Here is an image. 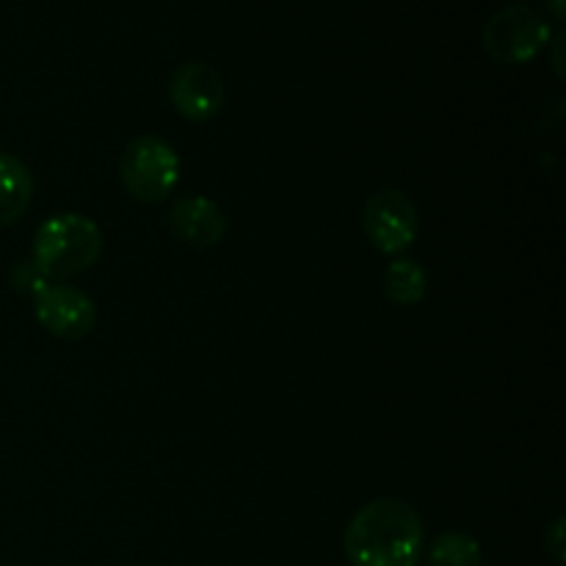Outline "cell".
Listing matches in <instances>:
<instances>
[{
    "label": "cell",
    "instance_id": "obj_4",
    "mask_svg": "<svg viewBox=\"0 0 566 566\" xmlns=\"http://www.w3.org/2000/svg\"><path fill=\"white\" fill-rule=\"evenodd\" d=\"M553 25L539 9L528 3H509L484 22L481 42L497 64L534 61L551 44Z\"/></svg>",
    "mask_w": 566,
    "mask_h": 566
},
{
    "label": "cell",
    "instance_id": "obj_7",
    "mask_svg": "<svg viewBox=\"0 0 566 566\" xmlns=\"http://www.w3.org/2000/svg\"><path fill=\"white\" fill-rule=\"evenodd\" d=\"M227 99L224 81L208 61H182L169 77V103L186 122H210Z\"/></svg>",
    "mask_w": 566,
    "mask_h": 566
},
{
    "label": "cell",
    "instance_id": "obj_6",
    "mask_svg": "<svg viewBox=\"0 0 566 566\" xmlns=\"http://www.w3.org/2000/svg\"><path fill=\"white\" fill-rule=\"evenodd\" d=\"M33 315L48 335L59 340H83L97 329V304L83 291L50 282L33 296Z\"/></svg>",
    "mask_w": 566,
    "mask_h": 566
},
{
    "label": "cell",
    "instance_id": "obj_11",
    "mask_svg": "<svg viewBox=\"0 0 566 566\" xmlns=\"http://www.w3.org/2000/svg\"><path fill=\"white\" fill-rule=\"evenodd\" d=\"M481 542L464 531H446L429 545V566H481Z\"/></svg>",
    "mask_w": 566,
    "mask_h": 566
},
{
    "label": "cell",
    "instance_id": "obj_13",
    "mask_svg": "<svg viewBox=\"0 0 566 566\" xmlns=\"http://www.w3.org/2000/svg\"><path fill=\"white\" fill-rule=\"evenodd\" d=\"M551 42H553V64H556L558 77H564V31L562 28H558V33L551 39Z\"/></svg>",
    "mask_w": 566,
    "mask_h": 566
},
{
    "label": "cell",
    "instance_id": "obj_8",
    "mask_svg": "<svg viewBox=\"0 0 566 566\" xmlns=\"http://www.w3.org/2000/svg\"><path fill=\"white\" fill-rule=\"evenodd\" d=\"M169 230L177 241L193 249L219 247L227 235V216L205 193H191L171 202Z\"/></svg>",
    "mask_w": 566,
    "mask_h": 566
},
{
    "label": "cell",
    "instance_id": "obj_10",
    "mask_svg": "<svg viewBox=\"0 0 566 566\" xmlns=\"http://www.w3.org/2000/svg\"><path fill=\"white\" fill-rule=\"evenodd\" d=\"M381 291L396 307H418L429 293V274L415 258H396L381 274Z\"/></svg>",
    "mask_w": 566,
    "mask_h": 566
},
{
    "label": "cell",
    "instance_id": "obj_5",
    "mask_svg": "<svg viewBox=\"0 0 566 566\" xmlns=\"http://www.w3.org/2000/svg\"><path fill=\"white\" fill-rule=\"evenodd\" d=\"M363 230L376 252L401 254L415 243L420 230L418 205L398 188H381L368 199Z\"/></svg>",
    "mask_w": 566,
    "mask_h": 566
},
{
    "label": "cell",
    "instance_id": "obj_9",
    "mask_svg": "<svg viewBox=\"0 0 566 566\" xmlns=\"http://www.w3.org/2000/svg\"><path fill=\"white\" fill-rule=\"evenodd\" d=\"M33 199L31 169L17 155L0 153V227H11L25 216Z\"/></svg>",
    "mask_w": 566,
    "mask_h": 566
},
{
    "label": "cell",
    "instance_id": "obj_3",
    "mask_svg": "<svg viewBox=\"0 0 566 566\" xmlns=\"http://www.w3.org/2000/svg\"><path fill=\"white\" fill-rule=\"evenodd\" d=\"M180 155L158 136H136L119 158V180L136 202L158 205L180 182Z\"/></svg>",
    "mask_w": 566,
    "mask_h": 566
},
{
    "label": "cell",
    "instance_id": "obj_2",
    "mask_svg": "<svg viewBox=\"0 0 566 566\" xmlns=\"http://www.w3.org/2000/svg\"><path fill=\"white\" fill-rule=\"evenodd\" d=\"M33 269L50 282L70 280L92 269L103 254V232L88 216L59 213L39 224L33 235Z\"/></svg>",
    "mask_w": 566,
    "mask_h": 566
},
{
    "label": "cell",
    "instance_id": "obj_14",
    "mask_svg": "<svg viewBox=\"0 0 566 566\" xmlns=\"http://www.w3.org/2000/svg\"><path fill=\"white\" fill-rule=\"evenodd\" d=\"M545 9H547V14H551L553 20L562 25V22H564V0H545Z\"/></svg>",
    "mask_w": 566,
    "mask_h": 566
},
{
    "label": "cell",
    "instance_id": "obj_12",
    "mask_svg": "<svg viewBox=\"0 0 566 566\" xmlns=\"http://www.w3.org/2000/svg\"><path fill=\"white\" fill-rule=\"evenodd\" d=\"M564 525H566V520L562 517V514H558V517L553 520V523L545 528V553L558 566H562L564 558H566V553H564L566 551V528H564Z\"/></svg>",
    "mask_w": 566,
    "mask_h": 566
},
{
    "label": "cell",
    "instance_id": "obj_1",
    "mask_svg": "<svg viewBox=\"0 0 566 566\" xmlns=\"http://www.w3.org/2000/svg\"><path fill=\"white\" fill-rule=\"evenodd\" d=\"M423 520L401 497H376L348 523L343 551L352 566H418Z\"/></svg>",
    "mask_w": 566,
    "mask_h": 566
}]
</instances>
